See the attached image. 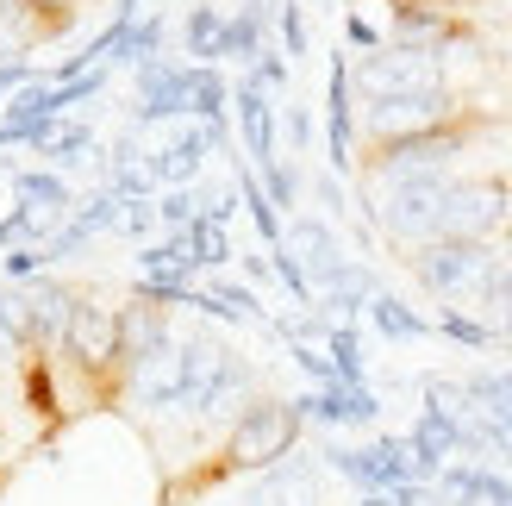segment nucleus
I'll use <instances>...</instances> for the list:
<instances>
[{
  "instance_id": "12",
  "label": "nucleus",
  "mask_w": 512,
  "mask_h": 506,
  "mask_svg": "<svg viewBox=\"0 0 512 506\" xmlns=\"http://www.w3.org/2000/svg\"><path fill=\"white\" fill-rule=\"evenodd\" d=\"M0 357L25 363V288L0 282Z\"/></svg>"
},
{
  "instance_id": "20",
  "label": "nucleus",
  "mask_w": 512,
  "mask_h": 506,
  "mask_svg": "<svg viewBox=\"0 0 512 506\" xmlns=\"http://www.w3.org/2000/svg\"><path fill=\"white\" fill-rule=\"evenodd\" d=\"M0 363H7V357H0Z\"/></svg>"
},
{
  "instance_id": "6",
  "label": "nucleus",
  "mask_w": 512,
  "mask_h": 506,
  "mask_svg": "<svg viewBox=\"0 0 512 506\" xmlns=\"http://www.w3.org/2000/svg\"><path fill=\"white\" fill-rule=\"evenodd\" d=\"M232 113H238V132H244V150H250V169L275 163L281 157V144H275V100L263 88L238 82L232 88Z\"/></svg>"
},
{
  "instance_id": "5",
  "label": "nucleus",
  "mask_w": 512,
  "mask_h": 506,
  "mask_svg": "<svg viewBox=\"0 0 512 506\" xmlns=\"http://www.w3.org/2000/svg\"><path fill=\"white\" fill-rule=\"evenodd\" d=\"M325 457L313 450H294L281 457L275 469H256V475H238L232 488V506H325Z\"/></svg>"
},
{
  "instance_id": "3",
  "label": "nucleus",
  "mask_w": 512,
  "mask_h": 506,
  "mask_svg": "<svg viewBox=\"0 0 512 506\" xmlns=\"http://www.w3.org/2000/svg\"><path fill=\"white\" fill-rule=\"evenodd\" d=\"M431 238H512V175H456Z\"/></svg>"
},
{
  "instance_id": "9",
  "label": "nucleus",
  "mask_w": 512,
  "mask_h": 506,
  "mask_svg": "<svg viewBox=\"0 0 512 506\" xmlns=\"http://www.w3.org/2000/svg\"><path fill=\"white\" fill-rule=\"evenodd\" d=\"M13 194H19V207H38V213H69L75 207V188L57 169H13Z\"/></svg>"
},
{
  "instance_id": "16",
  "label": "nucleus",
  "mask_w": 512,
  "mask_h": 506,
  "mask_svg": "<svg viewBox=\"0 0 512 506\" xmlns=\"http://www.w3.org/2000/svg\"><path fill=\"white\" fill-rule=\"evenodd\" d=\"M281 132H288V144H294V150H313V113H306V107H288Z\"/></svg>"
},
{
  "instance_id": "18",
  "label": "nucleus",
  "mask_w": 512,
  "mask_h": 506,
  "mask_svg": "<svg viewBox=\"0 0 512 506\" xmlns=\"http://www.w3.org/2000/svg\"><path fill=\"white\" fill-rule=\"evenodd\" d=\"M356 506H388V494H356Z\"/></svg>"
},
{
  "instance_id": "15",
  "label": "nucleus",
  "mask_w": 512,
  "mask_h": 506,
  "mask_svg": "<svg viewBox=\"0 0 512 506\" xmlns=\"http://www.w3.org/2000/svg\"><path fill=\"white\" fill-rule=\"evenodd\" d=\"M313 194H319V207H325L331 219H344V213H350V200H344V182H338V175H319Z\"/></svg>"
},
{
  "instance_id": "1",
  "label": "nucleus",
  "mask_w": 512,
  "mask_h": 506,
  "mask_svg": "<svg viewBox=\"0 0 512 506\" xmlns=\"http://www.w3.org/2000/svg\"><path fill=\"white\" fill-rule=\"evenodd\" d=\"M306 438V419L294 407V394H250L244 413L219 432V457L207 469V482H238V475H256V469H275L281 457H294Z\"/></svg>"
},
{
  "instance_id": "19",
  "label": "nucleus",
  "mask_w": 512,
  "mask_h": 506,
  "mask_svg": "<svg viewBox=\"0 0 512 506\" xmlns=\"http://www.w3.org/2000/svg\"><path fill=\"white\" fill-rule=\"evenodd\" d=\"M244 7H263V0H244Z\"/></svg>"
},
{
  "instance_id": "4",
  "label": "nucleus",
  "mask_w": 512,
  "mask_h": 506,
  "mask_svg": "<svg viewBox=\"0 0 512 506\" xmlns=\"http://www.w3.org/2000/svg\"><path fill=\"white\" fill-rule=\"evenodd\" d=\"M113 325H119V388L132 382V375H150V369H163L169 357H175V313L169 307H157V300H144V294H132V300H119L113 307Z\"/></svg>"
},
{
  "instance_id": "2",
  "label": "nucleus",
  "mask_w": 512,
  "mask_h": 506,
  "mask_svg": "<svg viewBox=\"0 0 512 506\" xmlns=\"http://www.w3.org/2000/svg\"><path fill=\"white\" fill-rule=\"evenodd\" d=\"M500 244L506 238H431L419 250H406V269H413V282L425 288V300L469 307L475 288L488 282V269L500 263Z\"/></svg>"
},
{
  "instance_id": "11",
  "label": "nucleus",
  "mask_w": 512,
  "mask_h": 506,
  "mask_svg": "<svg viewBox=\"0 0 512 506\" xmlns=\"http://www.w3.org/2000/svg\"><path fill=\"white\" fill-rule=\"evenodd\" d=\"M88 150H94V132L82 119H57V132H50V144H44V157H50V169H82L88 163Z\"/></svg>"
},
{
  "instance_id": "10",
  "label": "nucleus",
  "mask_w": 512,
  "mask_h": 506,
  "mask_svg": "<svg viewBox=\"0 0 512 506\" xmlns=\"http://www.w3.org/2000/svg\"><path fill=\"white\" fill-rule=\"evenodd\" d=\"M431 338H450L456 350H500L488 319L469 313V307H438V319H431Z\"/></svg>"
},
{
  "instance_id": "14",
  "label": "nucleus",
  "mask_w": 512,
  "mask_h": 506,
  "mask_svg": "<svg viewBox=\"0 0 512 506\" xmlns=\"http://www.w3.org/2000/svg\"><path fill=\"white\" fill-rule=\"evenodd\" d=\"M50 263H44V250L38 244H7L0 250V275H7V282H38Z\"/></svg>"
},
{
  "instance_id": "8",
  "label": "nucleus",
  "mask_w": 512,
  "mask_h": 506,
  "mask_svg": "<svg viewBox=\"0 0 512 506\" xmlns=\"http://www.w3.org/2000/svg\"><path fill=\"white\" fill-rule=\"evenodd\" d=\"M219 32H225V7L194 0L182 19V63H219Z\"/></svg>"
},
{
  "instance_id": "7",
  "label": "nucleus",
  "mask_w": 512,
  "mask_h": 506,
  "mask_svg": "<svg viewBox=\"0 0 512 506\" xmlns=\"http://www.w3.org/2000/svg\"><path fill=\"white\" fill-rule=\"evenodd\" d=\"M363 313H369V325H375V338H388V344H425V338H431V319L413 313L400 294H375Z\"/></svg>"
},
{
  "instance_id": "13",
  "label": "nucleus",
  "mask_w": 512,
  "mask_h": 506,
  "mask_svg": "<svg viewBox=\"0 0 512 506\" xmlns=\"http://www.w3.org/2000/svg\"><path fill=\"white\" fill-rule=\"evenodd\" d=\"M256 188L269 194V207H275V213H294V207H300V175H294L288 157H275V163L256 169Z\"/></svg>"
},
{
  "instance_id": "17",
  "label": "nucleus",
  "mask_w": 512,
  "mask_h": 506,
  "mask_svg": "<svg viewBox=\"0 0 512 506\" xmlns=\"http://www.w3.org/2000/svg\"><path fill=\"white\" fill-rule=\"evenodd\" d=\"M19 82H32V63H25V57H13V63H0V100H7Z\"/></svg>"
}]
</instances>
